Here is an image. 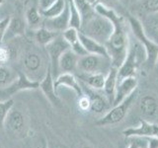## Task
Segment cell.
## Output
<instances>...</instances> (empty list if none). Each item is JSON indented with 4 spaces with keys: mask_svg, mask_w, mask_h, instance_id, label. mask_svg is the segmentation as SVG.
<instances>
[{
    "mask_svg": "<svg viewBox=\"0 0 158 148\" xmlns=\"http://www.w3.org/2000/svg\"><path fill=\"white\" fill-rule=\"evenodd\" d=\"M19 71L8 65H0V89L6 88L18 77Z\"/></svg>",
    "mask_w": 158,
    "mask_h": 148,
    "instance_id": "obj_25",
    "label": "cell"
},
{
    "mask_svg": "<svg viewBox=\"0 0 158 148\" xmlns=\"http://www.w3.org/2000/svg\"><path fill=\"white\" fill-rule=\"evenodd\" d=\"M98 90H94L92 88H87L85 91L83 92H86V95L88 96L89 100H90V104H91V107H90V111L93 112L94 113H105L106 111H109V107H112L111 104L109 103L108 99L106 98L105 95H101L97 92Z\"/></svg>",
    "mask_w": 158,
    "mask_h": 148,
    "instance_id": "obj_17",
    "label": "cell"
},
{
    "mask_svg": "<svg viewBox=\"0 0 158 148\" xmlns=\"http://www.w3.org/2000/svg\"><path fill=\"white\" fill-rule=\"evenodd\" d=\"M56 1V0H39L40 11H44V10L49 8Z\"/></svg>",
    "mask_w": 158,
    "mask_h": 148,
    "instance_id": "obj_35",
    "label": "cell"
},
{
    "mask_svg": "<svg viewBox=\"0 0 158 148\" xmlns=\"http://www.w3.org/2000/svg\"><path fill=\"white\" fill-rule=\"evenodd\" d=\"M13 107H14V100L12 98L7 99V100H0V132L4 128L7 115Z\"/></svg>",
    "mask_w": 158,
    "mask_h": 148,
    "instance_id": "obj_29",
    "label": "cell"
},
{
    "mask_svg": "<svg viewBox=\"0 0 158 148\" xmlns=\"http://www.w3.org/2000/svg\"><path fill=\"white\" fill-rule=\"evenodd\" d=\"M0 148H2V146H1V145H0Z\"/></svg>",
    "mask_w": 158,
    "mask_h": 148,
    "instance_id": "obj_46",
    "label": "cell"
},
{
    "mask_svg": "<svg viewBox=\"0 0 158 148\" xmlns=\"http://www.w3.org/2000/svg\"><path fill=\"white\" fill-rule=\"evenodd\" d=\"M148 37H149L150 39H152L153 41L158 43V25L156 26V28L153 30V31L149 35H148Z\"/></svg>",
    "mask_w": 158,
    "mask_h": 148,
    "instance_id": "obj_37",
    "label": "cell"
},
{
    "mask_svg": "<svg viewBox=\"0 0 158 148\" xmlns=\"http://www.w3.org/2000/svg\"><path fill=\"white\" fill-rule=\"evenodd\" d=\"M114 2H115V0H99V3H102L104 5H106V6H110V7H112Z\"/></svg>",
    "mask_w": 158,
    "mask_h": 148,
    "instance_id": "obj_38",
    "label": "cell"
},
{
    "mask_svg": "<svg viewBox=\"0 0 158 148\" xmlns=\"http://www.w3.org/2000/svg\"><path fill=\"white\" fill-rule=\"evenodd\" d=\"M61 36L70 47L80 41L79 39V30L72 27H68L66 30H64L61 33Z\"/></svg>",
    "mask_w": 158,
    "mask_h": 148,
    "instance_id": "obj_30",
    "label": "cell"
},
{
    "mask_svg": "<svg viewBox=\"0 0 158 148\" xmlns=\"http://www.w3.org/2000/svg\"><path fill=\"white\" fill-rule=\"evenodd\" d=\"M79 56L69 47L64 51L58 62L59 74L60 73H73L77 71V63Z\"/></svg>",
    "mask_w": 158,
    "mask_h": 148,
    "instance_id": "obj_19",
    "label": "cell"
},
{
    "mask_svg": "<svg viewBox=\"0 0 158 148\" xmlns=\"http://www.w3.org/2000/svg\"><path fill=\"white\" fill-rule=\"evenodd\" d=\"M60 87L71 89L78 98L84 94L82 85L73 73H60L54 78V89L57 91Z\"/></svg>",
    "mask_w": 158,
    "mask_h": 148,
    "instance_id": "obj_15",
    "label": "cell"
},
{
    "mask_svg": "<svg viewBox=\"0 0 158 148\" xmlns=\"http://www.w3.org/2000/svg\"><path fill=\"white\" fill-rule=\"evenodd\" d=\"M27 31V23L21 17H11L5 33L3 43H7L14 39L25 36Z\"/></svg>",
    "mask_w": 158,
    "mask_h": 148,
    "instance_id": "obj_16",
    "label": "cell"
},
{
    "mask_svg": "<svg viewBox=\"0 0 158 148\" xmlns=\"http://www.w3.org/2000/svg\"><path fill=\"white\" fill-rule=\"evenodd\" d=\"M48 148H49V147H48ZM51 148H54V147H51ZM56 148H57V147H56Z\"/></svg>",
    "mask_w": 158,
    "mask_h": 148,
    "instance_id": "obj_47",
    "label": "cell"
},
{
    "mask_svg": "<svg viewBox=\"0 0 158 148\" xmlns=\"http://www.w3.org/2000/svg\"><path fill=\"white\" fill-rule=\"evenodd\" d=\"M43 47L38 46L37 43L31 44L24 48L19 56L21 71L25 75L34 81L40 82L46 76V74L51 67L49 58Z\"/></svg>",
    "mask_w": 158,
    "mask_h": 148,
    "instance_id": "obj_1",
    "label": "cell"
},
{
    "mask_svg": "<svg viewBox=\"0 0 158 148\" xmlns=\"http://www.w3.org/2000/svg\"><path fill=\"white\" fill-rule=\"evenodd\" d=\"M146 60V52L141 44L136 39L131 41L130 38L128 49L125 60L118 70V80L126 77L135 76L138 67Z\"/></svg>",
    "mask_w": 158,
    "mask_h": 148,
    "instance_id": "obj_5",
    "label": "cell"
},
{
    "mask_svg": "<svg viewBox=\"0 0 158 148\" xmlns=\"http://www.w3.org/2000/svg\"><path fill=\"white\" fill-rule=\"evenodd\" d=\"M138 0H130V2L131 3H135V2H137Z\"/></svg>",
    "mask_w": 158,
    "mask_h": 148,
    "instance_id": "obj_43",
    "label": "cell"
},
{
    "mask_svg": "<svg viewBox=\"0 0 158 148\" xmlns=\"http://www.w3.org/2000/svg\"><path fill=\"white\" fill-rule=\"evenodd\" d=\"M75 3L76 7L80 11L81 17H82V23L85 22L86 20L90 19L93 15H95V9L90 4L87 3L85 0H73Z\"/></svg>",
    "mask_w": 158,
    "mask_h": 148,
    "instance_id": "obj_28",
    "label": "cell"
},
{
    "mask_svg": "<svg viewBox=\"0 0 158 148\" xmlns=\"http://www.w3.org/2000/svg\"><path fill=\"white\" fill-rule=\"evenodd\" d=\"M66 5H67L66 0H56L49 8L44 10V11H41V14L44 19L56 17L65 10Z\"/></svg>",
    "mask_w": 158,
    "mask_h": 148,
    "instance_id": "obj_27",
    "label": "cell"
},
{
    "mask_svg": "<svg viewBox=\"0 0 158 148\" xmlns=\"http://www.w3.org/2000/svg\"><path fill=\"white\" fill-rule=\"evenodd\" d=\"M43 18L44 17L42 16L41 11L36 7H30L25 15V21L27 23V27L32 31L43 27Z\"/></svg>",
    "mask_w": 158,
    "mask_h": 148,
    "instance_id": "obj_24",
    "label": "cell"
},
{
    "mask_svg": "<svg viewBox=\"0 0 158 148\" xmlns=\"http://www.w3.org/2000/svg\"><path fill=\"white\" fill-rule=\"evenodd\" d=\"M69 9V27L75 28L80 31L82 26V17L80 11L76 7L73 0H66Z\"/></svg>",
    "mask_w": 158,
    "mask_h": 148,
    "instance_id": "obj_26",
    "label": "cell"
},
{
    "mask_svg": "<svg viewBox=\"0 0 158 148\" xmlns=\"http://www.w3.org/2000/svg\"><path fill=\"white\" fill-rule=\"evenodd\" d=\"M118 68L115 66H111L110 70L106 74V79H105V84H104V95L108 99L109 103L113 104L114 98H115V93H116V88L118 84Z\"/></svg>",
    "mask_w": 158,
    "mask_h": 148,
    "instance_id": "obj_21",
    "label": "cell"
},
{
    "mask_svg": "<svg viewBox=\"0 0 158 148\" xmlns=\"http://www.w3.org/2000/svg\"><path fill=\"white\" fill-rule=\"evenodd\" d=\"M130 142H128L127 148H145L147 147V142L144 137H138V136H133V137H128Z\"/></svg>",
    "mask_w": 158,
    "mask_h": 148,
    "instance_id": "obj_32",
    "label": "cell"
},
{
    "mask_svg": "<svg viewBox=\"0 0 158 148\" xmlns=\"http://www.w3.org/2000/svg\"><path fill=\"white\" fill-rule=\"evenodd\" d=\"M127 24L130 26V29L133 35V37L143 47L146 52L145 63L149 67L155 65L158 57V43L148 37V35L146 34L144 28H143V25L139 19H137L135 16H128Z\"/></svg>",
    "mask_w": 158,
    "mask_h": 148,
    "instance_id": "obj_4",
    "label": "cell"
},
{
    "mask_svg": "<svg viewBox=\"0 0 158 148\" xmlns=\"http://www.w3.org/2000/svg\"><path fill=\"white\" fill-rule=\"evenodd\" d=\"M10 18L11 17H6L2 20H0V44L3 43L4 36H5V33H6L7 27L10 22Z\"/></svg>",
    "mask_w": 158,
    "mask_h": 148,
    "instance_id": "obj_34",
    "label": "cell"
},
{
    "mask_svg": "<svg viewBox=\"0 0 158 148\" xmlns=\"http://www.w3.org/2000/svg\"><path fill=\"white\" fill-rule=\"evenodd\" d=\"M4 128L14 138H23L27 130L26 117L24 113L13 107L7 115Z\"/></svg>",
    "mask_w": 158,
    "mask_h": 148,
    "instance_id": "obj_8",
    "label": "cell"
},
{
    "mask_svg": "<svg viewBox=\"0 0 158 148\" xmlns=\"http://www.w3.org/2000/svg\"><path fill=\"white\" fill-rule=\"evenodd\" d=\"M37 148H48V142L46 140L43 139V141L41 142V144L38 145Z\"/></svg>",
    "mask_w": 158,
    "mask_h": 148,
    "instance_id": "obj_39",
    "label": "cell"
},
{
    "mask_svg": "<svg viewBox=\"0 0 158 148\" xmlns=\"http://www.w3.org/2000/svg\"><path fill=\"white\" fill-rule=\"evenodd\" d=\"M139 7L146 14L158 13V0H141Z\"/></svg>",
    "mask_w": 158,
    "mask_h": 148,
    "instance_id": "obj_31",
    "label": "cell"
},
{
    "mask_svg": "<svg viewBox=\"0 0 158 148\" xmlns=\"http://www.w3.org/2000/svg\"><path fill=\"white\" fill-rule=\"evenodd\" d=\"M79 80L82 81L84 85L92 88L94 90H102L105 84L106 74L104 73H79Z\"/></svg>",
    "mask_w": 158,
    "mask_h": 148,
    "instance_id": "obj_22",
    "label": "cell"
},
{
    "mask_svg": "<svg viewBox=\"0 0 158 148\" xmlns=\"http://www.w3.org/2000/svg\"><path fill=\"white\" fill-rule=\"evenodd\" d=\"M138 110L143 120L148 121H153L158 117V98L153 94H145L142 96Z\"/></svg>",
    "mask_w": 158,
    "mask_h": 148,
    "instance_id": "obj_12",
    "label": "cell"
},
{
    "mask_svg": "<svg viewBox=\"0 0 158 148\" xmlns=\"http://www.w3.org/2000/svg\"><path fill=\"white\" fill-rule=\"evenodd\" d=\"M4 2H5V0H0V6H1V5H2Z\"/></svg>",
    "mask_w": 158,
    "mask_h": 148,
    "instance_id": "obj_44",
    "label": "cell"
},
{
    "mask_svg": "<svg viewBox=\"0 0 158 148\" xmlns=\"http://www.w3.org/2000/svg\"><path fill=\"white\" fill-rule=\"evenodd\" d=\"M120 2H122L123 4H127L128 2H130V0H118Z\"/></svg>",
    "mask_w": 158,
    "mask_h": 148,
    "instance_id": "obj_42",
    "label": "cell"
},
{
    "mask_svg": "<svg viewBox=\"0 0 158 148\" xmlns=\"http://www.w3.org/2000/svg\"><path fill=\"white\" fill-rule=\"evenodd\" d=\"M137 95H138V89H136L135 92L131 93L122 103L111 107L110 110L105 113V116L95 122L96 125L109 126V125H115L122 122L127 116V113L130 112L131 106L133 105V103L135 102Z\"/></svg>",
    "mask_w": 158,
    "mask_h": 148,
    "instance_id": "obj_6",
    "label": "cell"
},
{
    "mask_svg": "<svg viewBox=\"0 0 158 148\" xmlns=\"http://www.w3.org/2000/svg\"><path fill=\"white\" fill-rule=\"evenodd\" d=\"M59 33L53 32L52 30H48L46 27H41L33 31V39L34 43H37L40 47H47L49 43H52L54 39L59 36Z\"/></svg>",
    "mask_w": 158,
    "mask_h": 148,
    "instance_id": "obj_23",
    "label": "cell"
},
{
    "mask_svg": "<svg viewBox=\"0 0 158 148\" xmlns=\"http://www.w3.org/2000/svg\"><path fill=\"white\" fill-rule=\"evenodd\" d=\"M85 1L90 4L93 7H95V5H97L99 3V0H85Z\"/></svg>",
    "mask_w": 158,
    "mask_h": 148,
    "instance_id": "obj_40",
    "label": "cell"
},
{
    "mask_svg": "<svg viewBox=\"0 0 158 148\" xmlns=\"http://www.w3.org/2000/svg\"><path fill=\"white\" fill-rule=\"evenodd\" d=\"M110 58L97 54L87 53L80 56L77 63V71L79 73H104L107 74L111 68Z\"/></svg>",
    "mask_w": 158,
    "mask_h": 148,
    "instance_id": "obj_7",
    "label": "cell"
},
{
    "mask_svg": "<svg viewBox=\"0 0 158 148\" xmlns=\"http://www.w3.org/2000/svg\"><path fill=\"white\" fill-rule=\"evenodd\" d=\"M90 107H91V104H90V100L87 95L83 94L82 96L79 97V100H78V108L80 109L81 111L84 112H88L90 111Z\"/></svg>",
    "mask_w": 158,
    "mask_h": 148,
    "instance_id": "obj_33",
    "label": "cell"
},
{
    "mask_svg": "<svg viewBox=\"0 0 158 148\" xmlns=\"http://www.w3.org/2000/svg\"><path fill=\"white\" fill-rule=\"evenodd\" d=\"M156 64H158V57H157V60H156Z\"/></svg>",
    "mask_w": 158,
    "mask_h": 148,
    "instance_id": "obj_45",
    "label": "cell"
},
{
    "mask_svg": "<svg viewBox=\"0 0 158 148\" xmlns=\"http://www.w3.org/2000/svg\"><path fill=\"white\" fill-rule=\"evenodd\" d=\"M79 39H80V42L82 43L83 47H85L87 53L97 54V56H101L109 58L107 48L104 43H101L95 41V39L89 38L88 36L84 35L80 31H79Z\"/></svg>",
    "mask_w": 158,
    "mask_h": 148,
    "instance_id": "obj_20",
    "label": "cell"
},
{
    "mask_svg": "<svg viewBox=\"0 0 158 148\" xmlns=\"http://www.w3.org/2000/svg\"><path fill=\"white\" fill-rule=\"evenodd\" d=\"M123 134L127 138L138 137H158V125L153 121H148L141 118L139 125L135 127H127L123 130Z\"/></svg>",
    "mask_w": 158,
    "mask_h": 148,
    "instance_id": "obj_11",
    "label": "cell"
},
{
    "mask_svg": "<svg viewBox=\"0 0 158 148\" xmlns=\"http://www.w3.org/2000/svg\"><path fill=\"white\" fill-rule=\"evenodd\" d=\"M114 24L97 13L82 23L80 32L95 41L105 44L114 32Z\"/></svg>",
    "mask_w": 158,
    "mask_h": 148,
    "instance_id": "obj_3",
    "label": "cell"
},
{
    "mask_svg": "<svg viewBox=\"0 0 158 148\" xmlns=\"http://www.w3.org/2000/svg\"><path fill=\"white\" fill-rule=\"evenodd\" d=\"M114 32L105 46L111 60V65L118 68L127 56L130 36L127 32V23L123 17L114 24Z\"/></svg>",
    "mask_w": 158,
    "mask_h": 148,
    "instance_id": "obj_2",
    "label": "cell"
},
{
    "mask_svg": "<svg viewBox=\"0 0 158 148\" xmlns=\"http://www.w3.org/2000/svg\"><path fill=\"white\" fill-rule=\"evenodd\" d=\"M39 86L40 82L32 80V79H30L28 76L25 75L24 73L19 71L16 80L6 88L0 89V100L11 99V97L16 93L26 90H34V89L39 88Z\"/></svg>",
    "mask_w": 158,
    "mask_h": 148,
    "instance_id": "obj_9",
    "label": "cell"
},
{
    "mask_svg": "<svg viewBox=\"0 0 158 148\" xmlns=\"http://www.w3.org/2000/svg\"><path fill=\"white\" fill-rule=\"evenodd\" d=\"M78 148H93V147L90 144H88V143H82Z\"/></svg>",
    "mask_w": 158,
    "mask_h": 148,
    "instance_id": "obj_41",
    "label": "cell"
},
{
    "mask_svg": "<svg viewBox=\"0 0 158 148\" xmlns=\"http://www.w3.org/2000/svg\"><path fill=\"white\" fill-rule=\"evenodd\" d=\"M39 88L41 89L44 95L46 96V98L52 106H54L56 108H60L62 106L60 99L57 96V91L54 89V78L51 67L48 68L46 76L40 81Z\"/></svg>",
    "mask_w": 158,
    "mask_h": 148,
    "instance_id": "obj_14",
    "label": "cell"
},
{
    "mask_svg": "<svg viewBox=\"0 0 158 148\" xmlns=\"http://www.w3.org/2000/svg\"><path fill=\"white\" fill-rule=\"evenodd\" d=\"M69 47H70L64 41L61 34L54 39L52 43H49L47 47H44L49 58V65H51L53 78H56L59 74V68H58L59 58H60L61 54Z\"/></svg>",
    "mask_w": 158,
    "mask_h": 148,
    "instance_id": "obj_10",
    "label": "cell"
},
{
    "mask_svg": "<svg viewBox=\"0 0 158 148\" xmlns=\"http://www.w3.org/2000/svg\"><path fill=\"white\" fill-rule=\"evenodd\" d=\"M137 86H138V80L135 76L126 77L123 79H121V80H118L115 98H114L112 107L122 103L126 98H127L131 93H133L136 90Z\"/></svg>",
    "mask_w": 158,
    "mask_h": 148,
    "instance_id": "obj_13",
    "label": "cell"
},
{
    "mask_svg": "<svg viewBox=\"0 0 158 148\" xmlns=\"http://www.w3.org/2000/svg\"><path fill=\"white\" fill-rule=\"evenodd\" d=\"M146 148H158V137H146Z\"/></svg>",
    "mask_w": 158,
    "mask_h": 148,
    "instance_id": "obj_36",
    "label": "cell"
},
{
    "mask_svg": "<svg viewBox=\"0 0 158 148\" xmlns=\"http://www.w3.org/2000/svg\"><path fill=\"white\" fill-rule=\"evenodd\" d=\"M44 27H46L48 30H52L53 32L61 34L64 30H66L69 27V9L68 5H66L65 10L56 17L44 19Z\"/></svg>",
    "mask_w": 158,
    "mask_h": 148,
    "instance_id": "obj_18",
    "label": "cell"
}]
</instances>
